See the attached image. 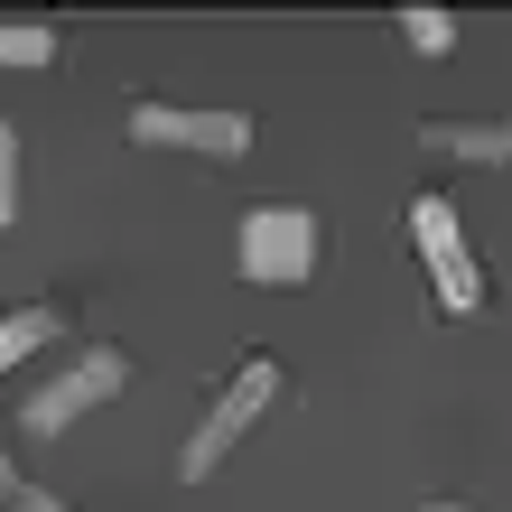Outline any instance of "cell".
<instances>
[{
	"instance_id": "8992f818",
	"label": "cell",
	"mask_w": 512,
	"mask_h": 512,
	"mask_svg": "<svg viewBox=\"0 0 512 512\" xmlns=\"http://www.w3.org/2000/svg\"><path fill=\"white\" fill-rule=\"evenodd\" d=\"M419 149L466 159V168H503L512 159V122H419Z\"/></svg>"
},
{
	"instance_id": "3957f363",
	"label": "cell",
	"mask_w": 512,
	"mask_h": 512,
	"mask_svg": "<svg viewBox=\"0 0 512 512\" xmlns=\"http://www.w3.org/2000/svg\"><path fill=\"white\" fill-rule=\"evenodd\" d=\"M410 243H419V270L438 280V308L447 317H475V308H485V270H475L466 224H457V205H447V196H419L410 205Z\"/></svg>"
},
{
	"instance_id": "6da1fadb",
	"label": "cell",
	"mask_w": 512,
	"mask_h": 512,
	"mask_svg": "<svg viewBox=\"0 0 512 512\" xmlns=\"http://www.w3.org/2000/svg\"><path fill=\"white\" fill-rule=\"evenodd\" d=\"M270 401H280V364H270V354H243V364H233V382L215 391V410H205L196 429H187V447H177V475H187V485H205V475L243 447V429H252Z\"/></svg>"
},
{
	"instance_id": "9c48e42d",
	"label": "cell",
	"mask_w": 512,
	"mask_h": 512,
	"mask_svg": "<svg viewBox=\"0 0 512 512\" xmlns=\"http://www.w3.org/2000/svg\"><path fill=\"white\" fill-rule=\"evenodd\" d=\"M401 38L419 56H447V47H457V19H447V10H401Z\"/></svg>"
},
{
	"instance_id": "7c38bea8",
	"label": "cell",
	"mask_w": 512,
	"mask_h": 512,
	"mask_svg": "<svg viewBox=\"0 0 512 512\" xmlns=\"http://www.w3.org/2000/svg\"><path fill=\"white\" fill-rule=\"evenodd\" d=\"M10 485H19V466H10V457H0V494H10Z\"/></svg>"
},
{
	"instance_id": "52a82bcc",
	"label": "cell",
	"mask_w": 512,
	"mask_h": 512,
	"mask_svg": "<svg viewBox=\"0 0 512 512\" xmlns=\"http://www.w3.org/2000/svg\"><path fill=\"white\" fill-rule=\"evenodd\" d=\"M56 326H66L56 308H10V317H0V373H10V364H28L38 345H56Z\"/></svg>"
},
{
	"instance_id": "277c9868",
	"label": "cell",
	"mask_w": 512,
	"mask_h": 512,
	"mask_svg": "<svg viewBox=\"0 0 512 512\" xmlns=\"http://www.w3.org/2000/svg\"><path fill=\"white\" fill-rule=\"evenodd\" d=\"M122 382H131V354H122V345H84L47 391H28V410H19V419H28V438H66L75 419L94 410V401H112Z\"/></svg>"
},
{
	"instance_id": "5b68a950",
	"label": "cell",
	"mask_w": 512,
	"mask_h": 512,
	"mask_svg": "<svg viewBox=\"0 0 512 512\" xmlns=\"http://www.w3.org/2000/svg\"><path fill=\"white\" fill-rule=\"evenodd\" d=\"M131 140L140 149H196V159H243L252 122L224 112V103H140L131 112Z\"/></svg>"
},
{
	"instance_id": "ba28073f",
	"label": "cell",
	"mask_w": 512,
	"mask_h": 512,
	"mask_svg": "<svg viewBox=\"0 0 512 512\" xmlns=\"http://www.w3.org/2000/svg\"><path fill=\"white\" fill-rule=\"evenodd\" d=\"M56 56V28H38V19H0V66H47Z\"/></svg>"
},
{
	"instance_id": "8fae6325",
	"label": "cell",
	"mask_w": 512,
	"mask_h": 512,
	"mask_svg": "<svg viewBox=\"0 0 512 512\" xmlns=\"http://www.w3.org/2000/svg\"><path fill=\"white\" fill-rule=\"evenodd\" d=\"M0 512H66V494H47V485H28V475H19V485L0 494Z\"/></svg>"
},
{
	"instance_id": "7a4b0ae2",
	"label": "cell",
	"mask_w": 512,
	"mask_h": 512,
	"mask_svg": "<svg viewBox=\"0 0 512 512\" xmlns=\"http://www.w3.org/2000/svg\"><path fill=\"white\" fill-rule=\"evenodd\" d=\"M233 252H243V280L298 289V280H317V215L308 205H252L243 233H233Z\"/></svg>"
},
{
	"instance_id": "30bf717a",
	"label": "cell",
	"mask_w": 512,
	"mask_h": 512,
	"mask_svg": "<svg viewBox=\"0 0 512 512\" xmlns=\"http://www.w3.org/2000/svg\"><path fill=\"white\" fill-rule=\"evenodd\" d=\"M10 215H19V131L0 122V233H10Z\"/></svg>"
},
{
	"instance_id": "4fadbf2b",
	"label": "cell",
	"mask_w": 512,
	"mask_h": 512,
	"mask_svg": "<svg viewBox=\"0 0 512 512\" xmlns=\"http://www.w3.org/2000/svg\"><path fill=\"white\" fill-rule=\"evenodd\" d=\"M429 512H466V503H429Z\"/></svg>"
}]
</instances>
